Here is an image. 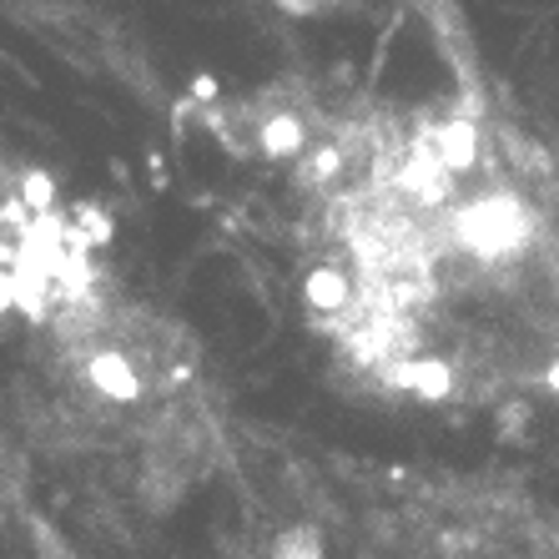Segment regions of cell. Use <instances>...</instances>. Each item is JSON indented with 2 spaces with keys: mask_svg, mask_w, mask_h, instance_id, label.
Returning <instances> with one entry per match:
<instances>
[{
  "mask_svg": "<svg viewBox=\"0 0 559 559\" xmlns=\"http://www.w3.org/2000/svg\"><path fill=\"white\" fill-rule=\"evenodd\" d=\"M267 156L298 167L348 358L424 399L559 378V187L499 117L283 111Z\"/></svg>",
  "mask_w": 559,
  "mask_h": 559,
  "instance_id": "obj_1",
  "label": "cell"
}]
</instances>
